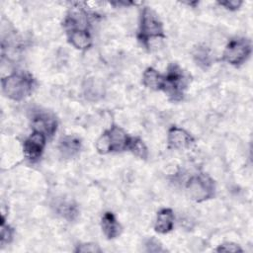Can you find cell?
Returning a JSON list of instances; mask_svg holds the SVG:
<instances>
[{
	"instance_id": "obj_20",
	"label": "cell",
	"mask_w": 253,
	"mask_h": 253,
	"mask_svg": "<svg viewBox=\"0 0 253 253\" xmlns=\"http://www.w3.org/2000/svg\"><path fill=\"white\" fill-rule=\"evenodd\" d=\"M101 248L99 247V245L94 244V243H83V244H79L77 245L75 252H91V253H97V252H101Z\"/></svg>"
},
{
	"instance_id": "obj_2",
	"label": "cell",
	"mask_w": 253,
	"mask_h": 253,
	"mask_svg": "<svg viewBox=\"0 0 253 253\" xmlns=\"http://www.w3.org/2000/svg\"><path fill=\"white\" fill-rule=\"evenodd\" d=\"M129 137L119 126L113 125L105 130L96 141V149L101 154L123 151L127 148Z\"/></svg>"
},
{
	"instance_id": "obj_21",
	"label": "cell",
	"mask_w": 253,
	"mask_h": 253,
	"mask_svg": "<svg viewBox=\"0 0 253 253\" xmlns=\"http://www.w3.org/2000/svg\"><path fill=\"white\" fill-rule=\"evenodd\" d=\"M215 251L217 252H242L243 250L240 248V246L238 244L232 243V242H225L222 243L220 245H218V247L215 249Z\"/></svg>"
},
{
	"instance_id": "obj_22",
	"label": "cell",
	"mask_w": 253,
	"mask_h": 253,
	"mask_svg": "<svg viewBox=\"0 0 253 253\" xmlns=\"http://www.w3.org/2000/svg\"><path fill=\"white\" fill-rule=\"evenodd\" d=\"M145 248L147 252H163L165 249L162 247L159 241L155 238H149L145 242Z\"/></svg>"
},
{
	"instance_id": "obj_6",
	"label": "cell",
	"mask_w": 253,
	"mask_h": 253,
	"mask_svg": "<svg viewBox=\"0 0 253 253\" xmlns=\"http://www.w3.org/2000/svg\"><path fill=\"white\" fill-rule=\"evenodd\" d=\"M251 54V42L245 38H234L226 44L222 59L231 65L244 63Z\"/></svg>"
},
{
	"instance_id": "obj_1",
	"label": "cell",
	"mask_w": 253,
	"mask_h": 253,
	"mask_svg": "<svg viewBox=\"0 0 253 253\" xmlns=\"http://www.w3.org/2000/svg\"><path fill=\"white\" fill-rule=\"evenodd\" d=\"M2 91L4 95L14 101H22L29 97L36 86L34 77L24 71L14 72L1 81Z\"/></svg>"
},
{
	"instance_id": "obj_8",
	"label": "cell",
	"mask_w": 253,
	"mask_h": 253,
	"mask_svg": "<svg viewBox=\"0 0 253 253\" xmlns=\"http://www.w3.org/2000/svg\"><path fill=\"white\" fill-rule=\"evenodd\" d=\"M65 32L70 31H89L90 20L84 8L76 5L69 9L63 22Z\"/></svg>"
},
{
	"instance_id": "obj_3",
	"label": "cell",
	"mask_w": 253,
	"mask_h": 253,
	"mask_svg": "<svg viewBox=\"0 0 253 253\" xmlns=\"http://www.w3.org/2000/svg\"><path fill=\"white\" fill-rule=\"evenodd\" d=\"M188 77L184 70L176 63L168 67L167 74L164 76L162 91L173 102H179L184 97V92L188 85Z\"/></svg>"
},
{
	"instance_id": "obj_11",
	"label": "cell",
	"mask_w": 253,
	"mask_h": 253,
	"mask_svg": "<svg viewBox=\"0 0 253 253\" xmlns=\"http://www.w3.org/2000/svg\"><path fill=\"white\" fill-rule=\"evenodd\" d=\"M81 149V140L73 135H66L62 137L58 144V150L62 157L73 158Z\"/></svg>"
},
{
	"instance_id": "obj_19",
	"label": "cell",
	"mask_w": 253,
	"mask_h": 253,
	"mask_svg": "<svg viewBox=\"0 0 253 253\" xmlns=\"http://www.w3.org/2000/svg\"><path fill=\"white\" fill-rule=\"evenodd\" d=\"M1 245L10 243L13 238V229L5 223V218L2 216L1 219Z\"/></svg>"
},
{
	"instance_id": "obj_18",
	"label": "cell",
	"mask_w": 253,
	"mask_h": 253,
	"mask_svg": "<svg viewBox=\"0 0 253 253\" xmlns=\"http://www.w3.org/2000/svg\"><path fill=\"white\" fill-rule=\"evenodd\" d=\"M126 149H128L130 152H132L135 156H137L140 159H146L148 156V150L145 143L143 142L142 139L136 136L129 137Z\"/></svg>"
},
{
	"instance_id": "obj_10",
	"label": "cell",
	"mask_w": 253,
	"mask_h": 253,
	"mask_svg": "<svg viewBox=\"0 0 253 253\" xmlns=\"http://www.w3.org/2000/svg\"><path fill=\"white\" fill-rule=\"evenodd\" d=\"M167 142L171 149H185L194 144L195 140L187 130L174 126L168 130Z\"/></svg>"
},
{
	"instance_id": "obj_12",
	"label": "cell",
	"mask_w": 253,
	"mask_h": 253,
	"mask_svg": "<svg viewBox=\"0 0 253 253\" xmlns=\"http://www.w3.org/2000/svg\"><path fill=\"white\" fill-rule=\"evenodd\" d=\"M101 226L108 239H114L121 234L122 226L112 211H106L101 219Z\"/></svg>"
},
{
	"instance_id": "obj_5",
	"label": "cell",
	"mask_w": 253,
	"mask_h": 253,
	"mask_svg": "<svg viewBox=\"0 0 253 253\" xmlns=\"http://www.w3.org/2000/svg\"><path fill=\"white\" fill-rule=\"evenodd\" d=\"M186 191L192 200L201 203L214 197L215 186L213 180L208 175L197 174L187 181Z\"/></svg>"
},
{
	"instance_id": "obj_13",
	"label": "cell",
	"mask_w": 253,
	"mask_h": 253,
	"mask_svg": "<svg viewBox=\"0 0 253 253\" xmlns=\"http://www.w3.org/2000/svg\"><path fill=\"white\" fill-rule=\"evenodd\" d=\"M174 225V213L171 209H162L157 212L154 229L156 232L165 234L172 230Z\"/></svg>"
},
{
	"instance_id": "obj_23",
	"label": "cell",
	"mask_w": 253,
	"mask_h": 253,
	"mask_svg": "<svg viewBox=\"0 0 253 253\" xmlns=\"http://www.w3.org/2000/svg\"><path fill=\"white\" fill-rule=\"evenodd\" d=\"M218 4H219L220 6H223V7H224V8H226L227 10H231V11H233V10H237V9L241 6L242 2H241V1L232 0V1H223V2H218Z\"/></svg>"
},
{
	"instance_id": "obj_9",
	"label": "cell",
	"mask_w": 253,
	"mask_h": 253,
	"mask_svg": "<svg viewBox=\"0 0 253 253\" xmlns=\"http://www.w3.org/2000/svg\"><path fill=\"white\" fill-rule=\"evenodd\" d=\"M45 140L46 136L43 133L33 130L30 136L26 138L23 143V151L25 156L31 161L38 160L42 154Z\"/></svg>"
},
{
	"instance_id": "obj_15",
	"label": "cell",
	"mask_w": 253,
	"mask_h": 253,
	"mask_svg": "<svg viewBox=\"0 0 253 253\" xmlns=\"http://www.w3.org/2000/svg\"><path fill=\"white\" fill-rule=\"evenodd\" d=\"M164 76L161 75L156 69L148 67L142 74V83L145 87L151 90H162Z\"/></svg>"
},
{
	"instance_id": "obj_17",
	"label": "cell",
	"mask_w": 253,
	"mask_h": 253,
	"mask_svg": "<svg viewBox=\"0 0 253 253\" xmlns=\"http://www.w3.org/2000/svg\"><path fill=\"white\" fill-rule=\"evenodd\" d=\"M56 212L67 220H73L78 215V209L71 201H61L56 205Z\"/></svg>"
},
{
	"instance_id": "obj_7",
	"label": "cell",
	"mask_w": 253,
	"mask_h": 253,
	"mask_svg": "<svg viewBox=\"0 0 253 253\" xmlns=\"http://www.w3.org/2000/svg\"><path fill=\"white\" fill-rule=\"evenodd\" d=\"M31 124L33 130L40 131L46 137H51L57 128L55 117L51 113L42 110L33 112Z\"/></svg>"
},
{
	"instance_id": "obj_4",
	"label": "cell",
	"mask_w": 253,
	"mask_h": 253,
	"mask_svg": "<svg viewBox=\"0 0 253 253\" xmlns=\"http://www.w3.org/2000/svg\"><path fill=\"white\" fill-rule=\"evenodd\" d=\"M138 40L145 46L149 45L151 40L164 39V29L156 14L148 7L143 8L140 16Z\"/></svg>"
},
{
	"instance_id": "obj_16",
	"label": "cell",
	"mask_w": 253,
	"mask_h": 253,
	"mask_svg": "<svg viewBox=\"0 0 253 253\" xmlns=\"http://www.w3.org/2000/svg\"><path fill=\"white\" fill-rule=\"evenodd\" d=\"M193 57L196 64L202 69H208L212 63V56L207 45H198L193 51Z\"/></svg>"
},
{
	"instance_id": "obj_14",
	"label": "cell",
	"mask_w": 253,
	"mask_h": 253,
	"mask_svg": "<svg viewBox=\"0 0 253 253\" xmlns=\"http://www.w3.org/2000/svg\"><path fill=\"white\" fill-rule=\"evenodd\" d=\"M68 42L77 49L85 50L92 44V38L89 31L66 32Z\"/></svg>"
}]
</instances>
